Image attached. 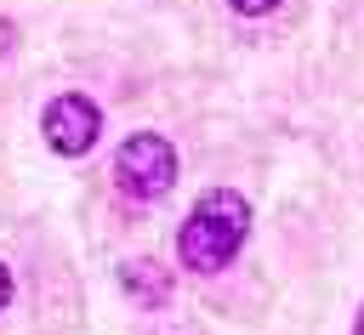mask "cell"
I'll list each match as a JSON object with an SVG mask.
<instances>
[{"label": "cell", "instance_id": "obj_5", "mask_svg": "<svg viewBox=\"0 0 364 335\" xmlns=\"http://www.w3.org/2000/svg\"><path fill=\"white\" fill-rule=\"evenodd\" d=\"M228 6H233L239 17H267V11H279L284 0H228Z\"/></svg>", "mask_w": 364, "mask_h": 335}, {"label": "cell", "instance_id": "obj_1", "mask_svg": "<svg viewBox=\"0 0 364 335\" xmlns=\"http://www.w3.org/2000/svg\"><path fill=\"white\" fill-rule=\"evenodd\" d=\"M245 238H250V199L239 187H205L176 227V261L193 278H216L239 261Z\"/></svg>", "mask_w": 364, "mask_h": 335}, {"label": "cell", "instance_id": "obj_6", "mask_svg": "<svg viewBox=\"0 0 364 335\" xmlns=\"http://www.w3.org/2000/svg\"><path fill=\"white\" fill-rule=\"evenodd\" d=\"M11 45H17V28L0 17V57H11Z\"/></svg>", "mask_w": 364, "mask_h": 335}, {"label": "cell", "instance_id": "obj_8", "mask_svg": "<svg viewBox=\"0 0 364 335\" xmlns=\"http://www.w3.org/2000/svg\"><path fill=\"white\" fill-rule=\"evenodd\" d=\"M353 335H364V301H358V312H353Z\"/></svg>", "mask_w": 364, "mask_h": 335}, {"label": "cell", "instance_id": "obj_7", "mask_svg": "<svg viewBox=\"0 0 364 335\" xmlns=\"http://www.w3.org/2000/svg\"><path fill=\"white\" fill-rule=\"evenodd\" d=\"M6 301H11V273H6V261H0V312H6Z\"/></svg>", "mask_w": 364, "mask_h": 335}, {"label": "cell", "instance_id": "obj_3", "mask_svg": "<svg viewBox=\"0 0 364 335\" xmlns=\"http://www.w3.org/2000/svg\"><path fill=\"white\" fill-rule=\"evenodd\" d=\"M40 131H46V142H51L63 159H80V153H91L97 136H102V108H97L91 97H80V91H63V97L46 102Z\"/></svg>", "mask_w": 364, "mask_h": 335}, {"label": "cell", "instance_id": "obj_4", "mask_svg": "<svg viewBox=\"0 0 364 335\" xmlns=\"http://www.w3.org/2000/svg\"><path fill=\"white\" fill-rule=\"evenodd\" d=\"M119 290H125V301H136V307H165L171 295H176V278L154 261V256H131V261H119Z\"/></svg>", "mask_w": 364, "mask_h": 335}, {"label": "cell", "instance_id": "obj_2", "mask_svg": "<svg viewBox=\"0 0 364 335\" xmlns=\"http://www.w3.org/2000/svg\"><path fill=\"white\" fill-rule=\"evenodd\" d=\"M114 182L131 204H159L176 187V148L159 131H131L114 153Z\"/></svg>", "mask_w": 364, "mask_h": 335}]
</instances>
